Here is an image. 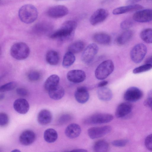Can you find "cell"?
I'll return each mask as SVG.
<instances>
[{
    "instance_id": "cell-5",
    "label": "cell",
    "mask_w": 152,
    "mask_h": 152,
    "mask_svg": "<svg viewBox=\"0 0 152 152\" xmlns=\"http://www.w3.org/2000/svg\"><path fill=\"white\" fill-rule=\"evenodd\" d=\"M147 52L145 45L142 43L137 44L132 48L130 52L132 60L134 63L139 64L143 60Z\"/></svg>"
},
{
    "instance_id": "cell-1",
    "label": "cell",
    "mask_w": 152,
    "mask_h": 152,
    "mask_svg": "<svg viewBox=\"0 0 152 152\" xmlns=\"http://www.w3.org/2000/svg\"><path fill=\"white\" fill-rule=\"evenodd\" d=\"M77 26L76 22L72 20H68L64 22L60 28L52 34L50 36L52 39H72L73 37L75 31Z\"/></svg>"
},
{
    "instance_id": "cell-22",
    "label": "cell",
    "mask_w": 152,
    "mask_h": 152,
    "mask_svg": "<svg viewBox=\"0 0 152 152\" xmlns=\"http://www.w3.org/2000/svg\"><path fill=\"white\" fill-rule=\"evenodd\" d=\"M60 78L56 74H53L49 76L46 80L44 84L45 90L48 91L58 85Z\"/></svg>"
},
{
    "instance_id": "cell-23",
    "label": "cell",
    "mask_w": 152,
    "mask_h": 152,
    "mask_svg": "<svg viewBox=\"0 0 152 152\" xmlns=\"http://www.w3.org/2000/svg\"><path fill=\"white\" fill-rule=\"evenodd\" d=\"M97 94L99 99L103 101H108L111 100L113 96L111 90L105 86L99 88L97 91Z\"/></svg>"
},
{
    "instance_id": "cell-17",
    "label": "cell",
    "mask_w": 152,
    "mask_h": 152,
    "mask_svg": "<svg viewBox=\"0 0 152 152\" xmlns=\"http://www.w3.org/2000/svg\"><path fill=\"white\" fill-rule=\"evenodd\" d=\"M74 95L76 100L80 104L86 102L89 98V94L87 89L83 86L77 88Z\"/></svg>"
},
{
    "instance_id": "cell-16",
    "label": "cell",
    "mask_w": 152,
    "mask_h": 152,
    "mask_svg": "<svg viewBox=\"0 0 152 152\" xmlns=\"http://www.w3.org/2000/svg\"><path fill=\"white\" fill-rule=\"evenodd\" d=\"M15 110L19 113L24 114L27 113L29 109V104L28 101L23 98L16 99L13 103Z\"/></svg>"
},
{
    "instance_id": "cell-27",
    "label": "cell",
    "mask_w": 152,
    "mask_h": 152,
    "mask_svg": "<svg viewBox=\"0 0 152 152\" xmlns=\"http://www.w3.org/2000/svg\"><path fill=\"white\" fill-rule=\"evenodd\" d=\"M94 41L102 45L109 44L111 41V38L108 34L103 33H98L95 34L93 37Z\"/></svg>"
},
{
    "instance_id": "cell-15",
    "label": "cell",
    "mask_w": 152,
    "mask_h": 152,
    "mask_svg": "<svg viewBox=\"0 0 152 152\" xmlns=\"http://www.w3.org/2000/svg\"><path fill=\"white\" fill-rule=\"evenodd\" d=\"M36 139V135L33 131L26 130L23 132L19 137L20 143L25 146H28L32 144Z\"/></svg>"
},
{
    "instance_id": "cell-38",
    "label": "cell",
    "mask_w": 152,
    "mask_h": 152,
    "mask_svg": "<svg viewBox=\"0 0 152 152\" xmlns=\"http://www.w3.org/2000/svg\"><path fill=\"white\" fill-rule=\"evenodd\" d=\"M9 122V118L5 113H1L0 114V125L1 127L7 126Z\"/></svg>"
},
{
    "instance_id": "cell-43",
    "label": "cell",
    "mask_w": 152,
    "mask_h": 152,
    "mask_svg": "<svg viewBox=\"0 0 152 152\" xmlns=\"http://www.w3.org/2000/svg\"><path fill=\"white\" fill-rule=\"evenodd\" d=\"M145 64H148L152 66V55L148 57L145 60Z\"/></svg>"
},
{
    "instance_id": "cell-8",
    "label": "cell",
    "mask_w": 152,
    "mask_h": 152,
    "mask_svg": "<svg viewBox=\"0 0 152 152\" xmlns=\"http://www.w3.org/2000/svg\"><path fill=\"white\" fill-rule=\"evenodd\" d=\"M143 96L142 91L139 88L133 86L129 88L126 91L124 98L127 102H135L140 99Z\"/></svg>"
},
{
    "instance_id": "cell-36",
    "label": "cell",
    "mask_w": 152,
    "mask_h": 152,
    "mask_svg": "<svg viewBox=\"0 0 152 152\" xmlns=\"http://www.w3.org/2000/svg\"><path fill=\"white\" fill-rule=\"evenodd\" d=\"M40 77L39 73L37 71H33L29 72L28 75V79L32 82H35L38 80Z\"/></svg>"
},
{
    "instance_id": "cell-4",
    "label": "cell",
    "mask_w": 152,
    "mask_h": 152,
    "mask_svg": "<svg viewBox=\"0 0 152 152\" xmlns=\"http://www.w3.org/2000/svg\"><path fill=\"white\" fill-rule=\"evenodd\" d=\"M114 69V64L111 60H105L100 63L96 69L95 72V77L98 80H104L112 73Z\"/></svg>"
},
{
    "instance_id": "cell-28",
    "label": "cell",
    "mask_w": 152,
    "mask_h": 152,
    "mask_svg": "<svg viewBox=\"0 0 152 152\" xmlns=\"http://www.w3.org/2000/svg\"><path fill=\"white\" fill-rule=\"evenodd\" d=\"M58 137L57 132L53 129H48L44 132V140L48 143H51L55 142L57 140Z\"/></svg>"
},
{
    "instance_id": "cell-3",
    "label": "cell",
    "mask_w": 152,
    "mask_h": 152,
    "mask_svg": "<svg viewBox=\"0 0 152 152\" xmlns=\"http://www.w3.org/2000/svg\"><path fill=\"white\" fill-rule=\"evenodd\" d=\"M30 53L29 47L23 42L15 43L12 46L10 50L12 56L18 60L26 59Z\"/></svg>"
},
{
    "instance_id": "cell-6",
    "label": "cell",
    "mask_w": 152,
    "mask_h": 152,
    "mask_svg": "<svg viewBox=\"0 0 152 152\" xmlns=\"http://www.w3.org/2000/svg\"><path fill=\"white\" fill-rule=\"evenodd\" d=\"M113 119V116L110 114L97 113L93 114L87 118L85 120L84 122L87 124H101L109 122Z\"/></svg>"
},
{
    "instance_id": "cell-44",
    "label": "cell",
    "mask_w": 152,
    "mask_h": 152,
    "mask_svg": "<svg viewBox=\"0 0 152 152\" xmlns=\"http://www.w3.org/2000/svg\"><path fill=\"white\" fill-rule=\"evenodd\" d=\"M71 151H74V152H87V151L86 149H75L72 150Z\"/></svg>"
},
{
    "instance_id": "cell-24",
    "label": "cell",
    "mask_w": 152,
    "mask_h": 152,
    "mask_svg": "<svg viewBox=\"0 0 152 152\" xmlns=\"http://www.w3.org/2000/svg\"><path fill=\"white\" fill-rule=\"evenodd\" d=\"M47 62L51 65H56L59 63V56L58 53L56 51L50 50L47 52L45 56Z\"/></svg>"
},
{
    "instance_id": "cell-31",
    "label": "cell",
    "mask_w": 152,
    "mask_h": 152,
    "mask_svg": "<svg viewBox=\"0 0 152 152\" xmlns=\"http://www.w3.org/2000/svg\"><path fill=\"white\" fill-rule=\"evenodd\" d=\"M75 60V57L74 54L68 51L64 56L62 66L64 67L68 68L74 63Z\"/></svg>"
},
{
    "instance_id": "cell-41",
    "label": "cell",
    "mask_w": 152,
    "mask_h": 152,
    "mask_svg": "<svg viewBox=\"0 0 152 152\" xmlns=\"http://www.w3.org/2000/svg\"><path fill=\"white\" fill-rule=\"evenodd\" d=\"M17 94L20 96H25L28 94V91L26 89L22 88H17L16 90Z\"/></svg>"
},
{
    "instance_id": "cell-33",
    "label": "cell",
    "mask_w": 152,
    "mask_h": 152,
    "mask_svg": "<svg viewBox=\"0 0 152 152\" xmlns=\"http://www.w3.org/2000/svg\"><path fill=\"white\" fill-rule=\"evenodd\" d=\"M152 69V66L148 64H144L135 68L133 70V73L137 74L148 71Z\"/></svg>"
},
{
    "instance_id": "cell-40",
    "label": "cell",
    "mask_w": 152,
    "mask_h": 152,
    "mask_svg": "<svg viewBox=\"0 0 152 152\" xmlns=\"http://www.w3.org/2000/svg\"><path fill=\"white\" fill-rule=\"evenodd\" d=\"M144 143L146 148L149 151H152V134L146 137Z\"/></svg>"
},
{
    "instance_id": "cell-19",
    "label": "cell",
    "mask_w": 152,
    "mask_h": 152,
    "mask_svg": "<svg viewBox=\"0 0 152 152\" xmlns=\"http://www.w3.org/2000/svg\"><path fill=\"white\" fill-rule=\"evenodd\" d=\"M81 129L77 124L72 123L68 125L65 130V134L68 138L73 139L78 137L80 134Z\"/></svg>"
},
{
    "instance_id": "cell-21",
    "label": "cell",
    "mask_w": 152,
    "mask_h": 152,
    "mask_svg": "<svg viewBox=\"0 0 152 152\" xmlns=\"http://www.w3.org/2000/svg\"><path fill=\"white\" fill-rule=\"evenodd\" d=\"M52 119L51 113L46 109L41 110L38 113L37 117L38 122L42 125L49 124L51 122Z\"/></svg>"
},
{
    "instance_id": "cell-45",
    "label": "cell",
    "mask_w": 152,
    "mask_h": 152,
    "mask_svg": "<svg viewBox=\"0 0 152 152\" xmlns=\"http://www.w3.org/2000/svg\"><path fill=\"white\" fill-rule=\"evenodd\" d=\"M141 0H128L127 3L128 4H134L135 3L140 1Z\"/></svg>"
},
{
    "instance_id": "cell-13",
    "label": "cell",
    "mask_w": 152,
    "mask_h": 152,
    "mask_svg": "<svg viewBox=\"0 0 152 152\" xmlns=\"http://www.w3.org/2000/svg\"><path fill=\"white\" fill-rule=\"evenodd\" d=\"M85 72L80 69H72L69 71L66 75L67 79L69 81L76 83H81L86 79Z\"/></svg>"
},
{
    "instance_id": "cell-42",
    "label": "cell",
    "mask_w": 152,
    "mask_h": 152,
    "mask_svg": "<svg viewBox=\"0 0 152 152\" xmlns=\"http://www.w3.org/2000/svg\"><path fill=\"white\" fill-rule=\"evenodd\" d=\"M108 83V82L106 80H103L99 82L97 86L99 88L105 86Z\"/></svg>"
},
{
    "instance_id": "cell-20",
    "label": "cell",
    "mask_w": 152,
    "mask_h": 152,
    "mask_svg": "<svg viewBox=\"0 0 152 152\" xmlns=\"http://www.w3.org/2000/svg\"><path fill=\"white\" fill-rule=\"evenodd\" d=\"M143 7L139 4H130L119 7L114 9L113 11L114 15H118L142 9Z\"/></svg>"
},
{
    "instance_id": "cell-2",
    "label": "cell",
    "mask_w": 152,
    "mask_h": 152,
    "mask_svg": "<svg viewBox=\"0 0 152 152\" xmlns=\"http://www.w3.org/2000/svg\"><path fill=\"white\" fill-rule=\"evenodd\" d=\"M37 9L32 4H27L23 5L19 9V17L23 23L29 24L34 21L38 16Z\"/></svg>"
},
{
    "instance_id": "cell-34",
    "label": "cell",
    "mask_w": 152,
    "mask_h": 152,
    "mask_svg": "<svg viewBox=\"0 0 152 152\" xmlns=\"http://www.w3.org/2000/svg\"><path fill=\"white\" fill-rule=\"evenodd\" d=\"M17 83L14 81H12L5 84L0 87V91L4 92L11 91L14 89L16 86Z\"/></svg>"
},
{
    "instance_id": "cell-29",
    "label": "cell",
    "mask_w": 152,
    "mask_h": 152,
    "mask_svg": "<svg viewBox=\"0 0 152 152\" xmlns=\"http://www.w3.org/2000/svg\"><path fill=\"white\" fill-rule=\"evenodd\" d=\"M109 148L108 143L103 140H99L96 142L93 147L94 151L96 152H106Z\"/></svg>"
},
{
    "instance_id": "cell-35",
    "label": "cell",
    "mask_w": 152,
    "mask_h": 152,
    "mask_svg": "<svg viewBox=\"0 0 152 152\" xmlns=\"http://www.w3.org/2000/svg\"><path fill=\"white\" fill-rule=\"evenodd\" d=\"M72 119V116L68 114L61 115L58 118L57 123L59 125H63L69 122Z\"/></svg>"
},
{
    "instance_id": "cell-11",
    "label": "cell",
    "mask_w": 152,
    "mask_h": 152,
    "mask_svg": "<svg viewBox=\"0 0 152 152\" xmlns=\"http://www.w3.org/2000/svg\"><path fill=\"white\" fill-rule=\"evenodd\" d=\"M69 12L68 8L65 6L58 5L50 8L47 12V15L53 18H58L67 15Z\"/></svg>"
},
{
    "instance_id": "cell-47",
    "label": "cell",
    "mask_w": 152,
    "mask_h": 152,
    "mask_svg": "<svg viewBox=\"0 0 152 152\" xmlns=\"http://www.w3.org/2000/svg\"><path fill=\"white\" fill-rule=\"evenodd\" d=\"M20 151L19 150L17 149H14L13 150H12V152H20Z\"/></svg>"
},
{
    "instance_id": "cell-32",
    "label": "cell",
    "mask_w": 152,
    "mask_h": 152,
    "mask_svg": "<svg viewBox=\"0 0 152 152\" xmlns=\"http://www.w3.org/2000/svg\"><path fill=\"white\" fill-rule=\"evenodd\" d=\"M142 40L146 43H152V28H147L143 30L140 34Z\"/></svg>"
},
{
    "instance_id": "cell-10",
    "label": "cell",
    "mask_w": 152,
    "mask_h": 152,
    "mask_svg": "<svg viewBox=\"0 0 152 152\" xmlns=\"http://www.w3.org/2000/svg\"><path fill=\"white\" fill-rule=\"evenodd\" d=\"M133 20L139 23H146L152 20V10H140L135 12L133 16Z\"/></svg>"
},
{
    "instance_id": "cell-12",
    "label": "cell",
    "mask_w": 152,
    "mask_h": 152,
    "mask_svg": "<svg viewBox=\"0 0 152 152\" xmlns=\"http://www.w3.org/2000/svg\"><path fill=\"white\" fill-rule=\"evenodd\" d=\"M108 15V12L107 10L102 8L97 9L91 16L90 23L92 25H96L104 21Z\"/></svg>"
},
{
    "instance_id": "cell-26",
    "label": "cell",
    "mask_w": 152,
    "mask_h": 152,
    "mask_svg": "<svg viewBox=\"0 0 152 152\" xmlns=\"http://www.w3.org/2000/svg\"><path fill=\"white\" fill-rule=\"evenodd\" d=\"M133 35L132 31L129 29L126 30L118 37L116 39L117 43L120 45H124L130 40Z\"/></svg>"
},
{
    "instance_id": "cell-14",
    "label": "cell",
    "mask_w": 152,
    "mask_h": 152,
    "mask_svg": "<svg viewBox=\"0 0 152 152\" xmlns=\"http://www.w3.org/2000/svg\"><path fill=\"white\" fill-rule=\"evenodd\" d=\"M132 109V106L130 102H126L121 103L116 109L115 116L118 118H126L131 113Z\"/></svg>"
},
{
    "instance_id": "cell-48",
    "label": "cell",
    "mask_w": 152,
    "mask_h": 152,
    "mask_svg": "<svg viewBox=\"0 0 152 152\" xmlns=\"http://www.w3.org/2000/svg\"><path fill=\"white\" fill-rule=\"evenodd\" d=\"M149 0V1H152V0Z\"/></svg>"
},
{
    "instance_id": "cell-37",
    "label": "cell",
    "mask_w": 152,
    "mask_h": 152,
    "mask_svg": "<svg viewBox=\"0 0 152 152\" xmlns=\"http://www.w3.org/2000/svg\"><path fill=\"white\" fill-rule=\"evenodd\" d=\"M133 24V22L132 20L126 19L121 22L120 24V27L124 30H129L132 27Z\"/></svg>"
},
{
    "instance_id": "cell-30",
    "label": "cell",
    "mask_w": 152,
    "mask_h": 152,
    "mask_svg": "<svg viewBox=\"0 0 152 152\" xmlns=\"http://www.w3.org/2000/svg\"><path fill=\"white\" fill-rule=\"evenodd\" d=\"M85 46L84 43L81 41H77L72 42L68 46V51L72 53H77L81 51Z\"/></svg>"
},
{
    "instance_id": "cell-25",
    "label": "cell",
    "mask_w": 152,
    "mask_h": 152,
    "mask_svg": "<svg viewBox=\"0 0 152 152\" xmlns=\"http://www.w3.org/2000/svg\"><path fill=\"white\" fill-rule=\"evenodd\" d=\"M49 97L55 100H58L61 99L64 94V90L61 86H57L48 91Z\"/></svg>"
},
{
    "instance_id": "cell-7",
    "label": "cell",
    "mask_w": 152,
    "mask_h": 152,
    "mask_svg": "<svg viewBox=\"0 0 152 152\" xmlns=\"http://www.w3.org/2000/svg\"><path fill=\"white\" fill-rule=\"evenodd\" d=\"M98 45L94 43L89 45L84 50L82 56L81 60L84 63L88 64L93 60L98 51Z\"/></svg>"
},
{
    "instance_id": "cell-9",
    "label": "cell",
    "mask_w": 152,
    "mask_h": 152,
    "mask_svg": "<svg viewBox=\"0 0 152 152\" xmlns=\"http://www.w3.org/2000/svg\"><path fill=\"white\" fill-rule=\"evenodd\" d=\"M111 130V126L107 125L91 127L88 129L87 132L91 139H95L105 136L110 133Z\"/></svg>"
},
{
    "instance_id": "cell-39",
    "label": "cell",
    "mask_w": 152,
    "mask_h": 152,
    "mask_svg": "<svg viewBox=\"0 0 152 152\" xmlns=\"http://www.w3.org/2000/svg\"><path fill=\"white\" fill-rule=\"evenodd\" d=\"M128 142L126 139H121L114 140L112 142V145L116 147H123L126 146Z\"/></svg>"
},
{
    "instance_id": "cell-46",
    "label": "cell",
    "mask_w": 152,
    "mask_h": 152,
    "mask_svg": "<svg viewBox=\"0 0 152 152\" xmlns=\"http://www.w3.org/2000/svg\"><path fill=\"white\" fill-rule=\"evenodd\" d=\"M4 95L3 94H1L0 96V100L3 99L4 98Z\"/></svg>"
},
{
    "instance_id": "cell-18",
    "label": "cell",
    "mask_w": 152,
    "mask_h": 152,
    "mask_svg": "<svg viewBox=\"0 0 152 152\" xmlns=\"http://www.w3.org/2000/svg\"><path fill=\"white\" fill-rule=\"evenodd\" d=\"M52 25L50 23L41 22L37 23L33 27V31L37 34H44L51 31Z\"/></svg>"
}]
</instances>
